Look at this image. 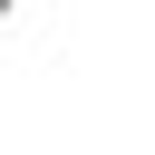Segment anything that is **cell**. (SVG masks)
I'll use <instances>...</instances> for the list:
<instances>
[{
    "instance_id": "6da1fadb",
    "label": "cell",
    "mask_w": 155,
    "mask_h": 155,
    "mask_svg": "<svg viewBox=\"0 0 155 155\" xmlns=\"http://www.w3.org/2000/svg\"><path fill=\"white\" fill-rule=\"evenodd\" d=\"M10 19H19V0H0V29H10Z\"/></svg>"
}]
</instances>
